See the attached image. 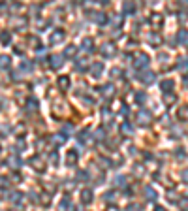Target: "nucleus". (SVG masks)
<instances>
[{
    "instance_id": "obj_23",
    "label": "nucleus",
    "mask_w": 188,
    "mask_h": 211,
    "mask_svg": "<svg viewBox=\"0 0 188 211\" xmlns=\"http://www.w3.org/2000/svg\"><path fill=\"white\" fill-rule=\"evenodd\" d=\"M185 179H188V172H185Z\"/></svg>"
},
{
    "instance_id": "obj_3",
    "label": "nucleus",
    "mask_w": 188,
    "mask_h": 211,
    "mask_svg": "<svg viewBox=\"0 0 188 211\" xmlns=\"http://www.w3.org/2000/svg\"><path fill=\"white\" fill-rule=\"evenodd\" d=\"M75 160H77V153H75V151H70L68 157H66V162H68V164H75Z\"/></svg>"
},
{
    "instance_id": "obj_10",
    "label": "nucleus",
    "mask_w": 188,
    "mask_h": 211,
    "mask_svg": "<svg viewBox=\"0 0 188 211\" xmlns=\"http://www.w3.org/2000/svg\"><path fill=\"white\" fill-rule=\"evenodd\" d=\"M145 194H147V196H149V198H147V200H154V198H156V194H154V191H153V189H149V187H147V189H145Z\"/></svg>"
},
{
    "instance_id": "obj_9",
    "label": "nucleus",
    "mask_w": 188,
    "mask_h": 211,
    "mask_svg": "<svg viewBox=\"0 0 188 211\" xmlns=\"http://www.w3.org/2000/svg\"><path fill=\"white\" fill-rule=\"evenodd\" d=\"M171 87H173V81H169V79L162 81V91H168V89H171Z\"/></svg>"
},
{
    "instance_id": "obj_1",
    "label": "nucleus",
    "mask_w": 188,
    "mask_h": 211,
    "mask_svg": "<svg viewBox=\"0 0 188 211\" xmlns=\"http://www.w3.org/2000/svg\"><path fill=\"white\" fill-rule=\"evenodd\" d=\"M81 202H85V204H90V202H92V192H90L89 189H85V191L81 192Z\"/></svg>"
},
{
    "instance_id": "obj_21",
    "label": "nucleus",
    "mask_w": 188,
    "mask_h": 211,
    "mask_svg": "<svg viewBox=\"0 0 188 211\" xmlns=\"http://www.w3.org/2000/svg\"><path fill=\"white\" fill-rule=\"evenodd\" d=\"M107 211H117V208H109Z\"/></svg>"
},
{
    "instance_id": "obj_14",
    "label": "nucleus",
    "mask_w": 188,
    "mask_h": 211,
    "mask_svg": "<svg viewBox=\"0 0 188 211\" xmlns=\"http://www.w3.org/2000/svg\"><path fill=\"white\" fill-rule=\"evenodd\" d=\"M64 53H66L68 57H72V55L75 53V47H73V45H70V47H66V51H64Z\"/></svg>"
},
{
    "instance_id": "obj_16",
    "label": "nucleus",
    "mask_w": 188,
    "mask_h": 211,
    "mask_svg": "<svg viewBox=\"0 0 188 211\" xmlns=\"http://www.w3.org/2000/svg\"><path fill=\"white\" fill-rule=\"evenodd\" d=\"M124 11L126 13H132L134 11V4H124Z\"/></svg>"
},
{
    "instance_id": "obj_5",
    "label": "nucleus",
    "mask_w": 188,
    "mask_h": 211,
    "mask_svg": "<svg viewBox=\"0 0 188 211\" xmlns=\"http://www.w3.org/2000/svg\"><path fill=\"white\" fill-rule=\"evenodd\" d=\"M51 66H53V68H60V66H62V58H60V57H53V58H51Z\"/></svg>"
},
{
    "instance_id": "obj_11",
    "label": "nucleus",
    "mask_w": 188,
    "mask_h": 211,
    "mask_svg": "<svg viewBox=\"0 0 188 211\" xmlns=\"http://www.w3.org/2000/svg\"><path fill=\"white\" fill-rule=\"evenodd\" d=\"M179 119H188V109L186 108H181V109H179Z\"/></svg>"
},
{
    "instance_id": "obj_7",
    "label": "nucleus",
    "mask_w": 188,
    "mask_h": 211,
    "mask_svg": "<svg viewBox=\"0 0 188 211\" xmlns=\"http://www.w3.org/2000/svg\"><path fill=\"white\" fill-rule=\"evenodd\" d=\"M102 53L109 57V55H113V53H115V49H111V45H104V47H102Z\"/></svg>"
},
{
    "instance_id": "obj_13",
    "label": "nucleus",
    "mask_w": 188,
    "mask_h": 211,
    "mask_svg": "<svg viewBox=\"0 0 188 211\" xmlns=\"http://www.w3.org/2000/svg\"><path fill=\"white\" fill-rule=\"evenodd\" d=\"M9 40H11V36H9L8 32H4V34H2V43H9Z\"/></svg>"
},
{
    "instance_id": "obj_20",
    "label": "nucleus",
    "mask_w": 188,
    "mask_h": 211,
    "mask_svg": "<svg viewBox=\"0 0 188 211\" xmlns=\"http://www.w3.org/2000/svg\"><path fill=\"white\" fill-rule=\"evenodd\" d=\"M66 208H70V198H68V200H64V202H62V209H66Z\"/></svg>"
},
{
    "instance_id": "obj_6",
    "label": "nucleus",
    "mask_w": 188,
    "mask_h": 211,
    "mask_svg": "<svg viewBox=\"0 0 188 211\" xmlns=\"http://www.w3.org/2000/svg\"><path fill=\"white\" fill-rule=\"evenodd\" d=\"M83 45H85L87 51H92V40H90V38H85V40H83Z\"/></svg>"
},
{
    "instance_id": "obj_18",
    "label": "nucleus",
    "mask_w": 188,
    "mask_h": 211,
    "mask_svg": "<svg viewBox=\"0 0 188 211\" xmlns=\"http://www.w3.org/2000/svg\"><path fill=\"white\" fill-rule=\"evenodd\" d=\"M179 40H181V42H185V40H186V34H185V30H181V34H179Z\"/></svg>"
},
{
    "instance_id": "obj_15",
    "label": "nucleus",
    "mask_w": 188,
    "mask_h": 211,
    "mask_svg": "<svg viewBox=\"0 0 188 211\" xmlns=\"http://www.w3.org/2000/svg\"><path fill=\"white\" fill-rule=\"evenodd\" d=\"M149 119H151V115H149L147 111H145V113H143V111L139 113V121H149Z\"/></svg>"
},
{
    "instance_id": "obj_8",
    "label": "nucleus",
    "mask_w": 188,
    "mask_h": 211,
    "mask_svg": "<svg viewBox=\"0 0 188 211\" xmlns=\"http://www.w3.org/2000/svg\"><path fill=\"white\" fill-rule=\"evenodd\" d=\"M136 64H137V66H145V64H147V57H145V55H139Z\"/></svg>"
},
{
    "instance_id": "obj_2",
    "label": "nucleus",
    "mask_w": 188,
    "mask_h": 211,
    "mask_svg": "<svg viewBox=\"0 0 188 211\" xmlns=\"http://www.w3.org/2000/svg\"><path fill=\"white\" fill-rule=\"evenodd\" d=\"M58 87H60L62 91H66V89L70 87V79H68V77H64V75H62V77H58Z\"/></svg>"
},
{
    "instance_id": "obj_12",
    "label": "nucleus",
    "mask_w": 188,
    "mask_h": 211,
    "mask_svg": "<svg viewBox=\"0 0 188 211\" xmlns=\"http://www.w3.org/2000/svg\"><path fill=\"white\" fill-rule=\"evenodd\" d=\"M96 21H98L100 25H104V23H105V15H104V13H98V15H96Z\"/></svg>"
},
{
    "instance_id": "obj_24",
    "label": "nucleus",
    "mask_w": 188,
    "mask_h": 211,
    "mask_svg": "<svg viewBox=\"0 0 188 211\" xmlns=\"http://www.w3.org/2000/svg\"><path fill=\"white\" fill-rule=\"evenodd\" d=\"M185 85H186V87H188V77H186V79H185Z\"/></svg>"
},
{
    "instance_id": "obj_22",
    "label": "nucleus",
    "mask_w": 188,
    "mask_h": 211,
    "mask_svg": "<svg viewBox=\"0 0 188 211\" xmlns=\"http://www.w3.org/2000/svg\"><path fill=\"white\" fill-rule=\"evenodd\" d=\"M154 211H166V209H162V208H156V209H154Z\"/></svg>"
},
{
    "instance_id": "obj_19",
    "label": "nucleus",
    "mask_w": 188,
    "mask_h": 211,
    "mask_svg": "<svg viewBox=\"0 0 188 211\" xmlns=\"http://www.w3.org/2000/svg\"><path fill=\"white\" fill-rule=\"evenodd\" d=\"M122 132H128V134H130V132H132V126H128V125H124V126H122Z\"/></svg>"
},
{
    "instance_id": "obj_17",
    "label": "nucleus",
    "mask_w": 188,
    "mask_h": 211,
    "mask_svg": "<svg viewBox=\"0 0 188 211\" xmlns=\"http://www.w3.org/2000/svg\"><path fill=\"white\" fill-rule=\"evenodd\" d=\"M126 211H139V206H136V204H134V206H130V208H126Z\"/></svg>"
},
{
    "instance_id": "obj_4",
    "label": "nucleus",
    "mask_w": 188,
    "mask_h": 211,
    "mask_svg": "<svg viewBox=\"0 0 188 211\" xmlns=\"http://www.w3.org/2000/svg\"><path fill=\"white\" fill-rule=\"evenodd\" d=\"M64 38V32L62 30H56V34L55 36H51V43H56V42H60Z\"/></svg>"
}]
</instances>
